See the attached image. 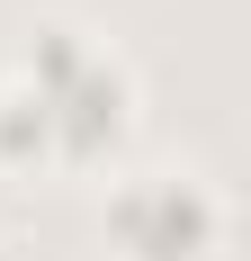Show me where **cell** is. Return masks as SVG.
Segmentation results:
<instances>
[{"instance_id": "cell-2", "label": "cell", "mask_w": 251, "mask_h": 261, "mask_svg": "<svg viewBox=\"0 0 251 261\" xmlns=\"http://www.w3.org/2000/svg\"><path fill=\"white\" fill-rule=\"evenodd\" d=\"M0 243H9V225H0Z\"/></svg>"}, {"instance_id": "cell-1", "label": "cell", "mask_w": 251, "mask_h": 261, "mask_svg": "<svg viewBox=\"0 0 251 261\" xmlns=\"http://www.w3.org/2000/svg\"><path fill=\"white\" fill-rule=\"evenodd\" d=\"M108 234L125 261H206L225 234V207L198 171H135L108 198Z\"/></svg>"}]
</instances>
